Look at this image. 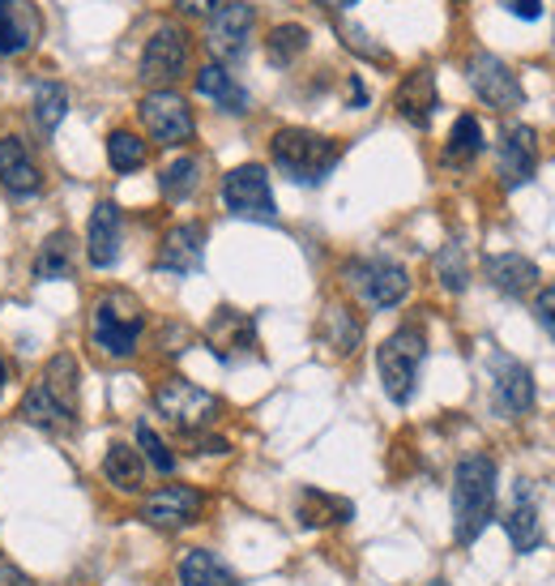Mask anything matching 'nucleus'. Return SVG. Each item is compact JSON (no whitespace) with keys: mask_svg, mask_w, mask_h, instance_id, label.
I'll return each mask as SVG.
<instances>
[{"mask_svg":"<svg viewBox=\"0 0 555 586\" xmlns=\"http://www.w3.org/2000/svg\"><path fill=\"white\" fill-rule=\"evenodd\" d=\"M495 462L487 454H466L453 471V535L457 544H475L495 513Z\"/></svg>","mask_w":555,"mask_h":586,"instance_id":"1","label":"nucleus"},{"mask_svg":"<svg viewBox=\"0 0 555 586\" xmlns=\"http://www.w3.org/2000/svg\"><path fill=\"white\" fill-rule=\"evenodd\" d=\"M145 334V304L125 288H112L90 308V343L112 360H133Z\"/></svg>","mask_w":555,"mask_h":586,"instance_id":"2","label":"nucleus"},{"mask_svg":"<svg viewBox=\"0 0 555 586\" xmlns=\"http://www.w3.org/2000/svg\"><path fill=\"white\" fill-rule=\"evenodd\" d=\"M270 154H274V167L295 180V184H321L338 158H343V146L325 133H312V129H278L274 142H270Z\"/></svg>","mask_w":555,"mask_h":586,"instance_id":"3","label":"nucleus"},{"mask_svg":"<svg viewBox=\"0 0 555 586\" xmlns=\"http://www.w3.org/2000/svg\"><path fill=\"white\" fill-rule=\"evenodd\" d=\"M154 411H158L171 429H180L184 437H193V433H206V429L218 424L222 398L202 390V385H193L189 377H163V381L154 385Z\"/></svg>","mask_w":555,"mask_h":586,"instance_id":"4","label":"nucleus"},{"mask_svg":"<svg viewBox=\"0 0 555 586\" xmlns=\"http://www.w3.org/2000/svg\"><path fill=\"white\" fill-rule=\"evenodd\" d=\"M427 360V339L418 326H402L393 330L380 352H376V368H380V381H385V394L393 403H411L418 385V368Z\"/></svg>","mask_w":555,"mask_h":586,"instance_id":"5","label":"nucleus"},{"mask_svg":"<svg viewBox=\"0 0 555 586\" xmlns=\"http://www.w3.org/2000/svg\"><path fill=\"white\" fill-rule=\"evenodd\" d=\"M209 510V497L202 488H193V484H163V488H154V493H145L138 506V518L145 526H154V531H167V535H176V531H189V526H197Z\"/></svg>","mask_w":555,"mask_h":586,"instance_id":"6","label":"nucleus"},{"mask_svg":"<svg viewBox=\"0 0 555 586\" xmlns=\"http://www.w3.org/2000/svg\"><path fill=\"white\" fill-rule=\"evenodd\" d=\"M222 206L235 215V219H257V222H274V189H270V171L261 163H240L222 176Z\"/></svg>","mask_w":555,"mask_h":586,"instance_id":"7","label":"nucleus"},{"mask_svg":"<svg viewBox=\"0 0 555 586\" xmlns=\"http://www.w3.org/2000/svg\"><path fill=\"white\" fill-rule=\"evenodd\" d=\"M347 283H350V292L359 295V304H367V308H376V313L398 308V304L411 295V275H406V266H398V262H350Z\"/></svg>","mask_w":555,"mask_h":586,"instance_id":"8","label":"nucleus"},{"mask_svg":"<svg viewBox=\"0 0 555 586\" xmlns=\"http://www.w3.org/2000/svg\"><path fill=\"white\" fill-rule=\"evenodd\" d=\"M141 125L158 146H184L197 133L193 107L176 90H150L141 99Z\"/></svg>","mask_w":555,"mask_h":586,"instance_id":"9","label":"nucleus"},{"mask_svg":"<svg viewBox=\"0 0 555 586\" xmlns=\"http://www.w3.org/2000/svg\"><path fill=\"white\" fill-rule=\"evenodd\" d=\"M189 52H193V43H189V35H184L176 22L158 26V30L145 39V52H141V81L167 90L176 77H184Z\"/></svg>","mask_w":555,"mask_h":586,"instance_id":"10","label":"nucleus"},{"mask_svg":"<svg viewBox=\"0 0 555 586\" xmlns=\"http://www.w3.org/2000/svg\"><path fill=\"white\" fill-rule=\"evenodd\" d=\"M253 26H257V13L253 4L244 0H231V4H218L209 13V30H206V48L214 56V65H231L248 52V39H253Z\"/></svg>","mask_w":555,"mask_h":586,"instance_id":"11","label":"nucleus"},{"mask_svg":"<svg viewBox=\"0 0 555 586\" xmlns=\"http://www.w3.org/2000/svg\"><path fill=\"white\" fill-rule=\"evenodd\" d=\"M466 74H470L475 94L483 99L487 107H495V112H517V107L526 103L521 77L513 74L508 61H500L495 52H475L470 65H466Z\"/></svg>","mask_w":555,"mask_h":586,"instance_id":"12","label":"nucleus"},{"mask_svg":"<svg viewBox=\"0 0 555 586\" xmlns=\"http://www.w3.org/2000/svg\"><path fill=\"white\" fill-rule=\"evenodd\" d=\"M206 343L214 347V356L222 365L231 360H244V356H261V339H257V321L240 308H218L206 326Z\"/></svg>","mask_w":555,"mask_h":586,"instance_id":"13","label":"nucleus"},{"mask_svg":"<svg viewBox=\"0 0 555 586\" xmlns=\"http://www.w3.org/2000/svg\"><path fill=\"white\" fill-rule=\"evenodd\" d=\"M491 398H495L500 411L526 416L534 407V377H530V368L521 360H513V356H504V352H495L491 356Z\"/></svg>","mask_w":555,"mask_h":586,"instance_id":"14","label":"nucleus"},{"mask_svg":"<svg viewBox=\"0 0 555 586\" xmlns=\"http://www.w3.org/2000/svg\"><path fill=\"white\" fill-rule=\"evenodd\" d=\"M120 240H125V215L116 202H99L90 211V222H86V262L94 270H107L120 262Z\"/></svg>","mask_w":555,"mask_h":586,"instance_id":"15","label":"nucleus"},{"mask_svg":"<svg viewBox=\"0 0 555 586\" xmlns=\"http://www.w3.org/2000/svg\"><path fill=\"white\" fill-rule=\"evenodd\" d=\"M539 171V138L530 125H513L500 138V184L504 189H521L530 184Z\"/></svg>","mask_w":555,"mask_h":586,"instance_id":"16","label":"nucleus"},{"mask_svg":"<svg viewBox=\"0 0 555 586\" xmlns=\"http://www.w3.org/2000/svg\"><path fill=\"white\" fill-rule=\"evenodd\" d=\"M202 253H206V227L202 222H176L158 244L154 270L193 275V270H202Z\"/></svg>","mask_w":555,"mask_h":586,"instance_id":"17","label":"nucleus"},{"mask_svg":"<svg viewBox=\"0 0 555 586\" xmlns=\"http://www.w3.org/2000/svg\"><path fill=\"white\" fill-rule=\"evenodd\" d=\"M0 184L13 198H35L43 189V171H39L35 154H30V146L17 133H4L0 138Z\"/></svg>","mask_w":555,"mask_h":586,"instance_id":"18","label":"nucleus"},{"mask_svg":"<svg viewBox=\"0 0 555 586\" xmlns=\"http://www.w3.org/2000/svg\"><path fill=\"white\" fill-rule=\"evenodd\" d=\"M43 17L30 0H0V56H26L39 43Z\"/></svg>","mask_w":555,"mask_h":586,"instance_id":"19","label":"nucleus"},{"mask_svg":"<svg viewBox=\"0 0 555 586\" xmlns=\"http://www.w3.org/2000/svg\"><path fill=\"white\" fill-rule=\"evenodd\" d=\"M22 420L30 429H43V433H73L77 429V407L61 403L43 381H35L26 394H22Z\"/></svg>","mask_w":555,"mask_h":586,"instance_id":"20","label":"nucleus"},{"mask_svg":"<svg viewBox=\"0 0 555 586\" xmlns=\"http://www.w3.org/2000/svg\"><path fill=\"white\" fill-rule=\"evenodd\" d=\"M99 471H103V480H107L116 493H125V497H138L141 488H145V458H141L138 445H129V441H112Z\"/></svg>","mask_w":555,"mask_h":586,"instance_id":"21","label":"nucleus"},{"mask_svg":"<svg viewBox=\"0 0 555 586\" xmlns=\"http://www.w3.org/2000/svg\"><path fill=\"white\" fill-rule=\"evenodd\" d=\"M393 107L415 129H427L431 125V112H436V77H431V69H415V74L402 77V86L393 94Z\"/></svg>","mask_w":555,"mask_h":586,"instance_id":"22","label":"nucleus"},{"mask_svg":"<svg viewBox=\"0 0 555 586\" xmlns=\"http://www.w3.org/2000/svg\"><path fill=\"white\" fill-rule=\"evenodd\" d=\"M504 531H508L517 552H534L539 548V539H543V510H539L530 484L517 488V501L508 506V518H504Z\"/></svg>","mask_w":555,"mask_h":586,"instance_id":"23","label":"nucleus"},{"mask_svg":"<svg viewBox=\"0 0 555 586\" xmlns=\"http://www.w3.org/2000/svg\"><path fill=\"white\" fill-rule=\"evenodd\" d=\"M176 578H180V586H240L235 570L209 548H189L176 565Z\"/></svg>","mask_w":555,"mask_h":586,"instance_id":"24","label":"nucleus"},{"mask_svg":"<svg viewBox=\"0 0 555 586\" xmlns=\"http://www.w3.org/2000/svg\"><path fill=\"white\" fill-rule=\"evenodd\" d=\"M487 279H491L495 292L526 295L539 283V266L521 253H495V257H487Z\"/></svg>","mask_w":555,"mask_h":586,"instance_id":"25","label":"nucleus"},{"mask_svg":"<svg viewBox=\"0 0 555 586\" xmlns=\"http://www.w3.org/2000/svg\"><path fill=\"white\" fill-rule=\"evenodd\" d=\"M350 513H354L350 501L334 497V493H321V488H304L299 501H295V518L308 531H321V526H334V522H350Z\"/></svg>","mask_w":555,"mask_h":586,"instance_id":"26","label":"nucleus"},{"mask_svg":"<svg viewBox=\"0 0 555 586\" xmlns=\"http://www.w3.org/2000/svg\"><path fill=\"white\" fill-rule=\"evenodd\" d=\"M73 266H77V244H73L69 231H52L39 253H35V279L39 283H52V279H69Z\"/></svg>","mask_w":555,"mask_h":586,"instance_id":"27","label":"nucleus"},{"mask_svg":"<svg viewBox=\"0 0 555 586\" xmlns=\"http://www.w3.org/2000/svg\"><path fill=\"white\" fill-rule=\"evenodd\" d=\"M317 334H321V343H325L330 352L350 356V352L359 347V339H363V326H359V317H354L350 308H343V304H330V308L321 313Z\"/></svg>","mask_w":555,"mask_h":586,"instance_id":"28","label":"nucleus"},{"mask_svg":"<svg viewBox=\"0 0 555 586\" xmlns=\"http://www.w3.org/2000/svg\"><path fill=\"white\" fill-rule=\"evenodd\" d=\"M197 94L214 99L222 112H235V116L248 112V90L227 74V65H206V69L197 74Z\"/></svg>","mask_w":555,"mask_h":586,"instance_id":"29","label":"nucleus"},{"mask_svg":"<svg viewBox=\"0 0 555 586\" xmlns=\"http://www.w3.org/2000/svg\"><path fill=\"white\" fill-rule=\"evenodd\" d=\"M65 116H69V90H65V81L43 77V81L35 86V125L52 138Z\"/></svg>","mask_w":555,"mask_h":586,"instance_id":"30","label":"nucleus"},{"mask_svg":"<svg viewBox=\"0 0 555 586\" xmlns=\"http://www.w3.org/2000/svg\"><path fill=\"white\" fill-rule=\"evenodd\" d=\"M197 184H202V158H197V154H180V158H171V163L163 167V176H158V189H163V198H167V202H184V198H193V193H197Z\"/></svg>","mask_w":555,"mask_h":586,"instance_id":"31","label":"nucleus"},{"mask_svg":"<svg viewBox=\"0 0 555 586\" xmlns=\"http://www.w3.org/2000/svg\"><path fill=\"white\" fill-rule=\"evenodd\" d=\"M479 154H483V125L475 116H457L453 120V133L444 142V163L449 167H470Z\"/></svg>","mask_w":555,"mask_h":586,"instance_id":"32","label":"nucleus"},{"mask_svg":"<svg viewBox=\"0 0 555 586\" xmlns=\"http://www.w3.org/2000/svg\"><path fill=\"white\" fill-rule=\"evenodd\" d=\"M304 52H308V26H299V22H282V26L270 30V39H266V56H270V65H278V69L295 65Z\"/></svg>","mask_w":555,"mask_h":586,"instance_id":"33","label":"nucleus"},{"mask_svg":"<svg viewBox=\"0 0 555 586\" xmlns=\"http://www.w3.org/2000/svg\"><path fill=\"white\" fill-rule=\"evenodd\" d=\"M61 403H69V407H81V372H77V360H73L69 352H61V356H52L48 365H43V377H39Z\"/></svg>","mask_w":555,"mask_h":586,"instance_id":"34","label":"nucleus"},{"mask_svg":"<svg viewBox=\"0 0 555 586\" xmlns=\"http://www.w3.org/2000/svg\"><path fill=\"white\" fill-rule=\"evenodd\" d=\"M145 158H150V142H141L138 133L116 129V133L107 138V163H112L120 176H129V171L145 167Z\"/></svg>","mask_w":555,"mask_h":586,"instance_id":"35","label":"nucleus"},{"mask_svg":"<svg viewBox=\"0 0 555 586\" xmlns=\"http://www.w3.org/2000/svg\"><path fill=\"white\" fill-rule=\"evenodd\" d=\"M436 279L449 288V292H462L470 283V262H466V249L457 240H449L440 253H436Z\"/></svg>","mask_w":555,"mask_h":586,"instance_id":"36","label":"nucleus"},{"mask_svg":"<svg viewBox=\"0 0 555 586\" xmlns=\"http://www.w3.org/2000/svg\"><path fill=\"white\" fill-rule=\"evenodd\" d=\"M138 445H141L145 467H154L158 475H171V471H176V454L167 449V441L154 433V424H150V420H141L138 424Z\"/></svg>","mask_w":555,"mask_h":586,"instance_id":"37","label":"nucleus"},{"mask_svg":"<svg viewBox=\"0 0 555 586\" xmlns=\"http://www.w3.org/2000/svg\"><path fill=\"white\" fill-rule=\"evenodd\" d=\"M338 35L347 39L350 52H359V56H367V61H376V65H389V52H385V48H376V43L367 39V30H359V26L343 22V26H338Z\"/></svg>","mask_w":555,"mask_h":586,"instance_id":"38","label":"nucleus"},{"mask_svg":"<svg viewBox=\"0 0 555 586\" xmlns=\"http://www.w3.org/2000/svg\"><path fill=\"white\" fill-rule=\"evenodd\" d=\"M193 445V454H231V441L227 437H209V433H193V437H184Z\"/></svg>","mask_w":555,"mask_h":586,"instance_id":"39","label":"nucleus"},{"mask_svg":"<svg viewBox=\"0 0 555 586\" xmlns=\"http://www.w3.org/2000/svg\"><path fill=\"white\" fill-rule=\"evenodd\" d=\"M534 313H539V321L547 326V334L555 339V288H547V292L534 300Z\"/></svg>","mask_w":555,"mask_h":586,"instance_id":"40","label":"nucleus"},{"mask_svg":"<svg viewBox=\"0 0 555 586\" xmlns=\"http://www.w3.org/2000/svg\"><path fill=\"white\" fill-rule=\"evenodd\" d=\"M0 586H35V583H30V574H26V570H17L13 561H4V557H0Z\"/></svg>","mask_w":555,"mask_h":586,"instance_id":"41","label":"nucleus"},{"mask_svg":"<svg viewBox=\"0 0 555 586\" xmlns=\"http://www.w3.org/2000/svg\"><path fill=\"white\" fill-rule=\"evenodd\" d=\"M218 4H222V0H176V9H180L184 17H209Z\"/></svg>","mask_w":555,"mask_h":586,"instance_id":"42","label":"nucleus"},{"mask_svg":"<svg viewBox=\"0 0 555 586\" xmlns=\"http://www.w3.org/2000/svg\"><path fill=\"white\" fill-rule=\"evenodd\" d=\"M504 9L517 13V17H526V22H534L543 13V0H504Z\"/></svg>","mask_w":555,"mask_h":586,"instance_id":"43","label":"nucleus"},{"mask_svg":"<svg viewBox=\"0 0 555 586\" xmlns=\"http://www.w3.org/2000/svg\"><path fill=\"white\" fill-rule=\"evenodd\" d=\"M363 99H367V90L359 86V77H350V107H363Z\"/></svg>","mask_w":555,"mask_h":586,"instance_id":"44","label":"nucleus"},{"mask_svg":"<svg viewBox=\"0 0 555 586\" xmlns=\"http://www.w3.org/2000/svg\"><path fill=\"white\" fill-rule=\"evenodd\" d=\"M317 4H321V9H330V13H343V9H350L354 0H317Z\"/></svg>","mask_w":555,"mask_h":586,"instance_id":"45","label":"nucleus"},{"mask_svg":"<svg viewBox=\"0 0 555 586\" xmlns=\"http://www.w3.org/2000/svg\"><path fill=\"white\" fill-rule=\"evenodd\" d=\"M9 381H13V372H9V365H4V356H0V394L9 390Z\"/></svg>","mask_w":555,"mask_h":586,"instance_id":"46","label":"nucleus"},{"mask_svg":"<svg viewBox=\"0 0 555 586\" xmlns=\"http://www.w3.org/2000/svg\"><path fill=\"white\" fill-rule=\"evenodd\" d=\"M427 586H449V583H440V578H436V583H427Z\"/></svg>","mask_w":555,"mask_h":586,"instance_id":"47","label":"nucleus"}]
</instances>
